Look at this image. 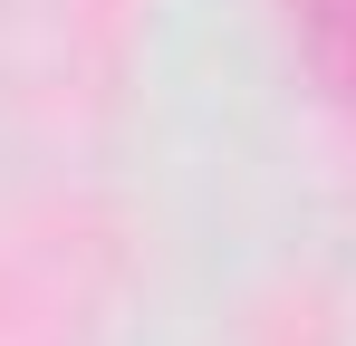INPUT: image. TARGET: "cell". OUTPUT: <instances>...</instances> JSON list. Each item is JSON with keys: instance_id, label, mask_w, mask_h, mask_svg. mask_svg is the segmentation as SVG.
<instances>
[{"instance_id": "cell-1", "label": "cell", "mask_w": 356, "mask_h": 346, "mask_svg": "<svg viewBox=\"0 0 356 346\" xmlns=\"http://www.w3.org/2000/svg\"><path fill=\"white\" fill-rule=\"evenodd\" d=\"M298 39H308V67L356 106V0H298Z\"/></svg>"}]
</instances>
